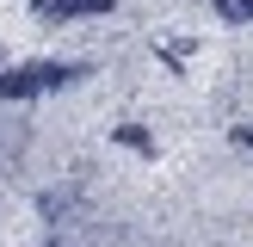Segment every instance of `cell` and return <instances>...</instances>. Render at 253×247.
Instances as JSON below:
<instances>
[{
  "mask_svg": "<svg viewBox=\"0 0 253 247\" xmlns=\"http://www.w3.org/2000/svg\"><path fill=\"white\" fill-rule=\"evenodd\" d=\"M0 74H6V62H0Z\"/></svg>",
  "mask_w": 253,
  "mask_h": 247,
  "instance_id": "cell-8",
  "label": "cell"
},
{
  "mask_svg": "<svg viewBox=\"0 0 253 247\" xmlns=\"http://www.w3.org/2000/svg\"><path fill=\"white\" fill-rule=\"evenodd\" d=\"M43 247H62V241H43Z\"/></svg>",
  "mask_w": 253,
  "mask_h": 247,
  "instance_id": "cell-7",
  "label": "cell"
},
{
  "mask_svg": "<svg viewBox=\"0 0 253 247\" xmlns=\"http://www.w3.org/2000/svg\"><path fill=\"white\" fill-rule=\"evenodd\" d=\"M74 210H81V192H74V185H62V192H43V198H37V216H43V222H68Z\"/></svg>",
  "mask_w": 253,
  "mask_h": 247,
  "instance_id": "cell-2",
  "label": "cell"
},
{
  "mask_svg": "<svg viewBox=\"0 0 253 247\" xmlns=\"http://www.w3.org/2000/svg\"><path fill=\"white\" fill-rule=\"evenodd\" d=\"M31 6H37V19H81L74 0H31Z\"/></svg>",
  "mask_w": 253,
  "mask_h": 247,
  "instance_id": "cell-3",
  "label": "cell"
},
{
  "mask_svg": "<svg viewBox=\"0 0 253 247\" xmlns=\"http://www.w3.org/2000/svg\"><path fill=\"white\" fill-rule=\"evenodd\" d=\"M118 142H124V148H142V155L155 148V142H148V130H142V124H118Z\"/></svg>",
  "mask_w": 253,
  "mask_h": 247,
  "instance_id": "cell-4",
  "label": "cell"
},
{
  "mask_svg": "<svg viewBox=\"0 0 253 247\" xmlns=\"http://www.w3.org/2000/svg\"><path fill=\"white\" fill-rule=\"evenodd\" d=\"M81 68H62V62H25V68H6L0 74V105H19V99L43 93V86H68Z\"/></svg>",
  "mask_w": 253,
  "mask_h": 247,
  "instance_id": "cell-1",
  "label": "cell"
},
{
  "mask_svg": "<svg viewBox=\"0 0 253 247\" xmlns=\"http://www.w3.org/2000/svg\"><path fill=\"white\" fill-rule=\"evenodd\" d=\"M235 142H247V148H253V124H235Z\"/></svg>",
  "mask_w": 253,
  "mask_h": 247,
  "instance_id": "cell-6",
  "label": "cell"
},
{
  "mask_svg": "<svg viewBox=\"0 0 253 247\" xmlns=\"http://www.w3.org/2000/svg\"><path fill=\"white\" fill-rule=\"evenodd\" d=\"M216 12H222V19H235V25H241V19H253V0H216Z\"/></svg>",
  "mask_w": 253,
  "mask_h": 247,
  "instance_id": "cell-5",
  "label": "cell"
}]
</instances>
